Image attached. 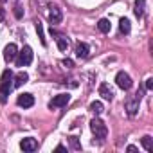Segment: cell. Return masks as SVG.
I'll use <instances>...</instances> for the list:
<instances>
[{
    "instance_id": "17",
    "label": "cell",
    "mask_w": 153,
    "mask_h": 153,
    "mask_svg": "<svg viewBox=\"0 0 153 153\" xmlns=\"http://www.w3.org/2000/svg\"><path fill=\"white\" fill-rule=\"evenodd\" d=\"M119 29H121V33H123V34H128V33H130V29H131L130 20H128V18H121V22H119Z\"/></svg>"
},
{
    "instance_id": "10",
    "label": "cell",
    "mask_w": 153,
    "mask_h": 153,
    "mask_svg": "<svg viewBox=\"0 0 153 153\" xmlns=\"http://www.w3.org/2000/svg\"><path fill=\"white\" fill-rule=\"evenodd\" d=\"M88 52H90L88 45L85 42H78V45H76V56L81 58V59H85V58H88Z\"/></svg>"
},
{
    "instance_id": "21",
    "label": "cell",
    "mask_w": 153,
    "mask_h": 153,
    "mask_svg": "<svg viewBox=\"0 0 153 153\" xmlns=\"http://www.w3.org/2000/svg\"><path fill=\"white\" fill-rule=\"evenodd\" d=\"M70 142H72V148H74V149H81V146H79V142H78V137H70Z\"/></svg>"
},
{
    "instance_id": "14",
    "label": "cell",
    "mask_w": 153,
    "mask_h": 153,
    "mask_svg": "<svg viewBox=\"0 0 153 153\" xmlns=\"http://www.w3.org/2000/svg\"><path fill=\"white\" fill-rule=\"evenodd\" d=\"M144 7H146V0H135V16L142 18L144 16Z\"/></svg>"
},
{
    "instance_id": "9",
    "label": "cell",
    "mask_w": 153,
    "mask_h": 153,
    "mask_svg": "<svg viewBox=\"0 0 153 153\" xmlns=\"http://www.w3.org/2000/svg\"><path fill=\"white\" fill-rule=\"evenodd\" d=\"M16 56H18V49H16V45H15V43L6 45V49H4V59H6V61H13Z\"/></svg>"
},
{
    "instance_id": "15",
    "label": "cell",
    "mask_w": 153,
    "mask_h": 153,
    "mask_svg": "<svg viewBox=\"0 0 153 153\" xmlns=\"http://www.w3.org/2000/svg\"><path fill=\"white\" fill-rule=\"evenodd\" d=\"M110 20H106V18H101L99 22H97V29L101 31V33H110Z\"/></svg>"
},
{
    "instance_id": "2",
    "label": "cell",
    "mask_w": 153,
    "mask_h": 153,
    "mask_svg": "<svg viewBox=\"0 0 153 153\" xmlns=\"http://www.w3.org/2000/svg\"><path fill=\"white\" fill-rule=\"evenodd\" d=\"M90 130H92V133L96 135V139H99V140H103V139H106V133H108V130H106V124L101 121V119H92L90 121Z\"/></svg>"
},
{
    "instance_id": "7",
    "label": "cell",
    "mask_w": 153,
    "mask_h": 153,
    "mask_svg": "<svg viewBox=\"0 0 153 153\" xmlns=\"http://www.w3.org/2000/svg\"><path fill=\"white\" fill-rule=\"evenodd\" d=\"M16 103H18V106H22V108H31V106L34 105V97H33L31 94H20L18 99H16Z\"/></svg>"
},
{
    "instance_id": "8",
    "label": "cell",
    "mask_w": 153,
    "mask_h": 153,
    "mask_svg": "<svg viewBox=\"0 0 153 153\" xmlns=\"http://www.w3.org/2000/svg\"><path fill=\"white\" fill-rule=\"evenodd\" d=\"M20 148H22L24 151L31 153V151H36V149H38V142H36L34 139L27 137V139H22V142H20Z\"/></svg>"
},
{
    "instance_id": "3",
    "label": "cell",
    "mask_w": 153,
    "mask_h": 153,
    "mask_svg": "<svg viewBox=\"0 0 153 153\" xmlns=\"http://www.w3.org/2000/svg\"><path fill=\"white\" fill-rule=\"evenodd\" d=\"M31 61H33V49L29 47V45H25L20 52H18V67H27V65H31Z\"/></svg>"
},
{
    "instance_id": "24",
    "label": "cell",
    "mask_w": 153,
    "mask_h": 153,
    "mask_svg": "<svg viewBox=\"0 0 153 153\" xmlns=\"http://www.w3.org/2000/svg\"><path fill=\"white\" fill-rule=\"evenodd\" d=\"M15 16H16V18L22 16V7H15Z\"/></svg>"
},
{
    "instance_id": "16",
    "label": "cell",
    "mask_w": 153,
    "mask_h": 153,
    "mask_svg": "<svg viewBox=\"0 0 153 153\" xmlns=\"http://www.w3.org/2000/svg\"><path fill=\"white\" fill-rule=\"evenodd\" d=\"M56 42H58V49H59L61 52H65V51L68 49V38H65V36L59 34V36L56 38Z\"/></svg>"
},
{
    "instance_id": "11",
    "label": "cell",
    "mask_w": 153,
    "mask_h": 153,
    "mask_svg": "<svg viewBox=\"0 0 153 153\" xmlns=\"http://www.w3.org/2000/svg\"><path fill=\"white\" fill-rule=\"evenodd\" d=\"M99 96H101L103 99H106V101H112V99H114V90L110 88V85L101 83V85H99Z\"/></svg>"
},
{
    "instance_id": "13",
    "label": "cell",
    "mask_w": 153,
    "mask_h": 153,
    "mask_svg": "<svg viewBox=\"0 0 153 153\" xmlns=\"http://www.w3.org/2000/svg\"><path fill=\"white\" fill-rule=\"evenodd\" d=\"M29 81V76H27V72H18L16 76H15V87H22V85H25Z\"/></svg>"
},
{
    "instance_id": "18",
    "label": "cell",
    "mask_w": 153,
    "mask_h": 153,
    "mask_svg": "<svg viewBox=\"0 0 153 153\" xmlns=\"http://www.w3.org/2000/svg\"><path fill=\"white\" fill-rule=\"evenodd\" d=\"M103 110H105V108H103V103H101V101H94V103H90V112H94L96 115H99Z\"/></svg>"
},
{
    "instance_id": "26",
    "label": "cell",
    "mask_w": 153,
    "mask_h": 153,
    "mask_svg": "<svg viewBox=\"0 0 153 153\" xmlns=\"http://www.w3.org/2000/svg\"><path fill=\"white\" fill-rule=\"evenodd\" d=\"M126 149H128V151H137V148H135V146H128Z\"/></svg>"
},
{
    "instance_id": "4",
    "label": "cell",
    "mask_w": 153,
    "mask_h": 153,
    "mask_svg": "<svg viewBox=\"0 0 153 153\" xmlns=\"http://www.w3.org/2000/svg\"><path fill=\"white\" fill-rule=\"evenodd\" d=\"M115 83H117V87L119 88H123V90H130L131 88V85H133V81H131V78L126 74V72H117V76H115Z\"/></svg>"
},
{
    "instance_id": "22",
    "label": "cell",
    "mask_w": 153,
    "mask_h": 153,
    "mask_svg": "<svg viewBox=\"0 0 153 153\" xmlns=\"http://www.w3.org/2000/svg\"><path fill=\"white\" fill-rule=\"evenodd\" d=\"M146 90H153V78L146 79Z\"/></svg>"
},
{
    "instance_id": "6",
    "label": "cell",
    "mask_w": 153,
    "mask_h": 153,
    "mask_svg": "<svg viewBox=\"0 0 153 153\" xmlns=\"http://www.w3.org/2000/svg\"><path fill=\"white\" fill-rule=\"evenodd\" d=\"M68 101H70V96H68V94H59V96H56V97L49 103V106H51V108H61V106H67Z\"/></svg>"
},
{
    "instance_id": "25",
    "label": "cell",
    "mask_w": 153,
    "mask_h": 153,
    "mask_svg": "<svg viewBox=\"0 0 153 153\" xmlns=\"http://www.w3.org/2000/svg\"><path fill=\"white\" fill-rule=\"evenodd\" d=\"M63 149H65V146H63V144H58V146H56V151H63Z\"/></svg>"
},
{
    "instance_id": "5",
    "label": "cell",
    "mask_w": 153,
    "mask_h": 153,
    "mask_svg": "<svg viewBox=\"0 0 153 153\" xmlns=\"http://www.w3.org/2000/svg\"><path fill=\"white\" fill-rule=\"evenodd\" d=\"M139 103H140V96H133V97H128L126 99V110H128V115H135L137 110H139Z\"/></svg>"
},
{
    "instance_id": "1",
    "label": "cell",
    "mask_w": 153,
    "mask_h": 153,
    "mask_svg": "<svg viewBox=\"0 0 153 153\" xmlns=\"http://www.w3.org/2000/svg\"><path fill=\"white\" fill-rule=\"evenodd\" d=\"M13 87H15V76L9 68H6L2 72V78H0V101L2 103L7 101V96L11 94Z\"/></svg>"
},
{
    "instance_id": "20",
    "label": "cell",
    "mask_w": 153,
    "mask_h": 153,
    "mask_svg": "<svg viewBox=\"0 0 153 153\" xmlns=\"http://www.w3.org/2000/svg\"><path fill=\"white\" fill-rule=\"evenodd\" d=\"M36 33H38V38H40L42 45H47V42H45V38H43V27H42V24H40V22L36 24Z\"/></svg>"
},
{
    "instance_id": "19",
    "label": "cell",
    "mask_w": 153,
    "mask_h": 153,
    "mask_svg": "<svg viewBox=\"0 0 153 153\" xmlns=\"http://www.w3.org/2000/svg\"><path fill=\"white\" fill-rule=\"evenodd\" d=\"M142 146H144V149L146 151H153V139L149 137V135H146V137H142Z\"/></svg>"
},
{
    "instance_id": "23",
    "label": "cell",
    "mask_w": 153,
    "mask_h": 153,
    "mask_svg": "<svg viewBox=\"0 0 153 153\" xmlns=\"http://www.w3.org/2000/svg\"><path fill=\"white\" fill-rule=\"evenodd\" d=\"M63 65H65L67 68H72V67H74V63H72V59H63Z\"/></svg>"
},
{
    "instance_id": "12",
    "label": "cell",
    "mask_w": 153,
    "mask_h": 153,
    "mask_svg": "<svg viewBox=\"0 0 153 153\" xmlns=\"http://www.w3.org/2000/svg\"><path fill=\"white\" fill-rule=\"evenodd\" d=\"M61 18H63V15H61V9L59 7H51V11H49V22L51 24H59L61 22Z\"/></svg>"
}]
</instances>
